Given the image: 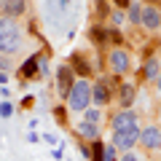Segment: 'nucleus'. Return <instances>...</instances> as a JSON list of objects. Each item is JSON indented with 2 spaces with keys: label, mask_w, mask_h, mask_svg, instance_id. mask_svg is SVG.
<instances>
[{
  "label": "nucleus",
  "mask_w": 161,
  "mask_h": 161,
  "mask_svg": "<svg viewBox=\"0 0 161 161\" xmlns=\"http://www.w3.org/2000/svg\"><path fill=\"white\" fill-rule=\"evenodd\" d=\"M19 48V27L14 19H0V51L11 54Z\"/></svg>",
  "instance_id": "obj_1"
},
{
  "label": "nucleus",
  "mask_w": 161,
  "mask_h": 161,
  "mask_svg": "<svg viewBox=\"0 0 161 161\" xmlns=\"http://www.w3.org/2000/svg\"><path fill=\"white\" fill-rule=\"evenodd\" d=\"M0 8L8 14V16H19L24 11V0H0Z\"/></svg>",
  "instance_id": "obj_7"
},
{
  "label": "nucleus",
  "mask_w": 161,
  "mask_h": 161,
  "mask_svg": "<svg viewBox=\"0 0 161 161\" xmlns=\"http://www.w3.org/2000/svg\"><path fill=\"white\" fill-rule=\"evenodd\" d=\"M59 6H62V8H67V0H59Z\"/></svg>",
  "instance_id": "obj_21"
},
{
  "label": "nucleus",
  "mask_w": 161,
  "mask_h": 161,
  "mask_svg": "<svg viewBox=\"0 0 161 161\" xmlns=\"http://www.w3.org/2000/svg\"><path fill=\"white\" fill-rule=\"evenodd\" d=\"M134 124V113H129V110H124V113H118L113 118V129L118 132V129H126V126H132Z\"/></svg>",
  "instance_id": "obj_9"
},
{
  "label": "nucleus",
  "mask_w": 161,
  "mask_h": 161,
  "mask_svg": "<svg viewBox=\"0 0 161 161\" xmlns=\"http://www.w3.org/2000/svg\"><path fill=\"white\" fill-rule=\"evenodd\" d=\"M35 70H38V59H35V57H30V59H27V64H24V70H22V73H24V75H32Z\"/></svg>",
  "instance_id": "obj_13"
},
{
  "label": "nucleus",
  "mask_w": 161,
  "mask_h": 161,
  "mask_svg": "<svg viewBox=\"0 0 161 161\" xmlns=\"http://www.w3.org/2000/svg\"><path fill=\"white\" fill-rule=\"evenodd\" d=\"M158 92H161V75H158Z\"/></svg>",
  "instance_id": "obj_22"
},
{
  "label": "nucleus",
  "mask_w": 161,
  "mask_h": 161,
  "mask_svg": "<svg viewBox=\"0 0 161 161\" xmlns=\"http://www.w3.org/2000/svg\"><path fill=\"white\" fill-rule=\"evenodd\" d=\"M129 16H132L134 22H140V16H142V8H140V6H132V8H129Z\"/></svg>",
  "instance_id": "obj_16"
},
{
  "label": "nucleus",
  "mask_w": 161,
  "mask_h": 161,
  "mask_svg": "<svg viewBox=\"0 0 161 161\" xmlns=\"http://www.w3.org/2000/svg\"><path fill=\"white\" fill-rule=\"evenodd\" d=\"M57 78H59V92H67L70 94V89H73V70H70V67H62V70H59V73H57Z\"/></svg>",
  "instance_id": "obj_6"
},
{
  "label": "nucleus",
  "mask_w": 161,
  "mask_h": 161,
  "mask_svg": "<svg viewBox=\"0 0 161 161\" xmlns=\"http://www.w3.org/2000/svg\"><path fill=\"white\" fill-rule=\"evenodd\" d=\"M140 140V129H137V124H132V126H126V129H118L115 132V145L118 148H124V150H132V145Z\"/></svg>",
  "instance_id": "obj_3"
},
{
  "label": "nucleus",
  "mask_w": 161,
  "mask_h": 161,
  "mask_svg": "<svg viewBox=\"0 0 161 161\" xmlns=\"http://www.w3.org/2000/svg\"><path fill=\"white\" fill-rule=\"evenodd\" d=\"M140 140H142L145 148L153 150V148H158V145H161V132H158L156 126H148V129H142V132H140Z\"/></svg>",
  "instance_id": "obj_4"
},
{
  "label": "nucleus",
  "mask_w": 161,
  "mask_h": 161,
  "mask_svg": "<svg viewBox=\"0 0 161 161\" xmlns=\"http://www.w3.org/2000/svg\"><path fill=\"white\" fill-rule=\"evenodd\" d=\"M80 134H83V137H89V140H94V137H97V126H94V124H92V121H83V124H80Z\"/></svg>",
  "instance_id": "obj_10"
},
{
  "label": "nucleus",
  "mask_w": 161,
  "mask_h": 161,
  "mask_svg": "<svg viewBox=\"0 0 161 161\" xmlns=\"http://www.w3.org/2000/svg\"><path fill=\"white\" fill-rule=\"evenodd\" d=\"M108 97H110V94H108V89H105V83H99V86L94 89V99H97L99 105H105V102H108Z\"/></svg>",
  "instance_id": "obj_11"
},
{
  "label": "nucleus",
  "mask_w": 161,
  "mask_h": 161,
  "mask_svg": "<svg viewBox=\"0 0 161 161\" xmlns=\"http://www.w3.org/2000/svg\"><path fill=\"white\" fill-rule=\"evenodd\" d=\"M145 75H148V78H158V62H156V59H150V62L145 64Z\"/></svg>",
  "instance_id": "obj_12"
},
{
  "label": "nucleus",
  "mask_w": 161,
  "mask_h": 161,
  "mask_svg": "<svg viewBox=\"0 0 161 161\" xmlns=\"http://www.w3.org/2000/svg\"><path fill=\"white\" fill-rule=\"evenodd\" d=\"M121 99H124V105H132V99H134V89H132V86H124Z\"/></svg>",
  "instance_id": "obj_14"
},
{
  "label": "nucleus",
  "mask_w": 161,
  "mask_h": 161,
  "mask_svg": "<svg viewBox=\"0 0 161 161\" xmlns=\"http://www.w3.org/2000/svg\"><path fill=\"white\" fill-rule=\"evenodd\" d=\"M102 161H115V150H113V148H105V156H102Z\"/></svg>",
  "instance_id": "obj_17"
},
{
  "label": "nucleus",
  "mask_w": 161,
  "mask_h": 161,
  "mask_svg": "<svg viewBox=\"0 0 161 161\" xmlns=\"http://www.w3.org/2000/svg\"><path fill=\"white\" fill-rule=\"evenodd\" d=\"M86 118H89V121H92V124H94V121L99 118V113H94V110H89V113H86Z\"/></svg>",
  "instance_id": "obj_18"
},
{
  "label": "nucleus",
  "mask_w": 161,
  "mask_h": 161,
  "mask_svg": "<svg viewBox=\"0 0 161 161\" xmlns=\"http://www.w3.org/2000/svg\"><path fill=\"white\" fill-rule=\"evenodd\" d=\"M121 161H137V156H134V153H126V156H124Z\"/></svg>",
  "instance_id": "obj_19"
},
{
  "label": "nucleus",
  "mask_w": 161,
  "mask_h": 161,
  "mask_svg": "<svg viewBox=\"0 0 161 161\" xmlns=\"http://www.w3.org/2000/svg\"><path fill=\"white\" fill-rule=\"evenodd\" d=\"M67 99H70V110H86L89 99H92V89H89V83H86V80L73 83V89H70Z\"/></svg>",
  "instance_id": "obj_2"
},
{
  "label": "nucleus",
  "mask_w": 161,
  "mask_h": 161,
  "mask_svg": "<svg viewBox=\"0 0 161 161\" xmlns=\"http://www.w3.org/2000/svg\"><path fill=\"white\" fill-rule=\"evenodd\" d=\"M115 3H118L121 8H126V6H129V0H115Z\"/></svg>",
  "instance_id": "obj_20"
},
{
  "label": "nucleus",
  "mask_w": 161,
  "mask_h": 161,
  "mask_svg": "<svg viewBox=\"0 0 161 161\" xmlns=\"http://www.w3.org/2000/svg\"><path fill=\"white\" fill-rule=\"evenodd\" d=\"M110 64H113L115 73H124V70L129 67V57L124 51H113V54H110Z\"/></svg>",
  "instance_id": "obj_8"
},
{
  "label": "nucleus",
  "mask_w": 161,
  "mask_h": 161,
  "mask_svg": "<svg viewBox=\"0 0 161 161\" xmlns=\"http://www.w3.org/2000/svg\"><path fill=\"white\" fill-rule=\"evenodd\" d=\"M140 19H142V24H145V27H148V30H156V27H158V24H161V14H158V8H142V16H140Z\"/></svg>",
  "instance_id": "obj_5"
},
{
  "label": "nucleus",
  "mask_w": 161,
  "mask_h": 161,
  "mask_svg": "<svg viewBox=\"0 0 161 161\" xmlns=\"http://www.w3.org/2000/svg\"><path fill=\"white\" fill-rule=\"evenodd\" d=\"M14 113V108H11V102H3L0 105V115H3V118H8V115Z\"/></svg>",
  "instance_id": "obj_15"
}]
</instances>
